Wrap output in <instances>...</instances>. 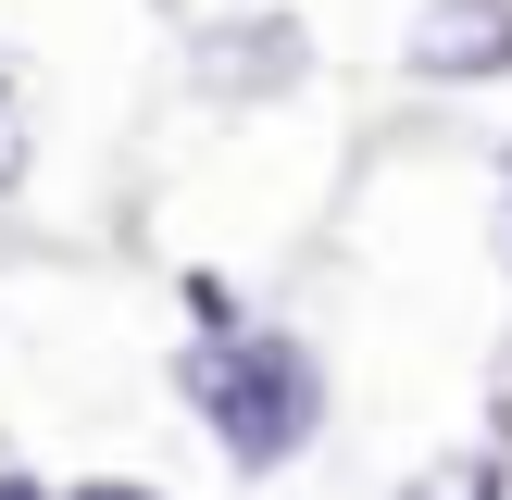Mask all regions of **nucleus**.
Masks as SVG:
<instances>
[{"instance_id": "nucleus-1", "label": "nucleus", "mask_w": 512, "mask_h": 500, "mask_svg": "<svg viewBox=\"0 0 512 500\" xmlns=\"http://www.w3.org/2000/svg\"><path fill=\"white\" fill-rule=\"evenodd\" d=\"M512 50V13L500 0H450V13H425V75H475Z\"/></svg>"}, {"instance_id": "nucleus-2", "label": "nucleus", "mask_w": 512, "mask_h": 500, "mask_svg": "<svg viewBox=\"0 0 512 500\" xmlns=\"http://www.w3.org/2000/svg\"><path fill=\"white\" fill-rule=\"evenodd\" d=\"M25 175V88H13V63H0V188Z\"/></svg>"}, {"instance_id": "nucleus-3", "label": "nucleus", "mask_w": 512, "mask_h": 500, "mask_svg": "<svg viewBox=\"0 0 512 500\" xmlns=\"http://www.w3.org/2000/svg\"><path fill=\"white\" fill-rule=\"evenodd\" d=\"M413 500H488V475L463 463V475H450V488H413Z\"/></svg>"}, {"instance_id": "nucleus-4", "label": "nucleus", "mask_w": 512, "mask_h": 500, "mask_svg": "<svg viewBox=\"0 0 512 500\" xmlns=\"http://www.w3.org/2000/svg\"><path fill=\"white\" fill-rule=\"evenodd\" d=\"M75 500H138V488H75Z\"/></svg>"}]
</instances>
